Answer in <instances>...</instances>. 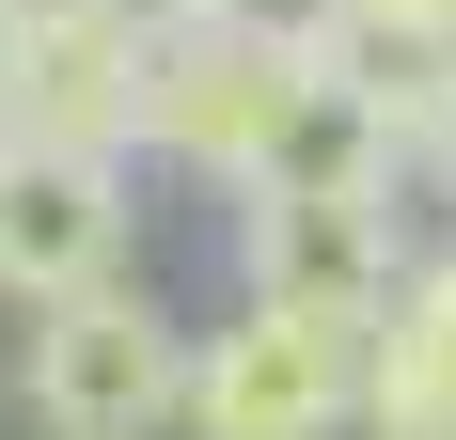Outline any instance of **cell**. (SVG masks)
<instances>
[{
  "label": "cell",
  "mask_w": 456,
  "mask_h": 440,
  "mask_svg": "<svg viewBox=\"0 0 456 440\" xmlns=\"http://www.w3.org/2000/svg\"><path fill=\"white\" fill-rule=\"evenodd\" d=\"M410 267H425V236H410L394 189H236V283L252 299H299V314L378 330V299Z\"/></svg>",
  "instance_id": "5"
},
{
  "label": "cell",
  "mask_w": 456,
  "mask_h": 440,
  "mask_svg": "<svg viewBox=\"0 0 456 440\" xmlns=\"http://www.w3.org/2000/svg\"><path fill=\"white\" fill-rule=\"evenodd\" d=\"M410 189H441V205H456V94H425V126H410Z\"/></svg>",
  "instance_id": "10"
},
{
  "label": "cell",
  "mask_w": 456,
  "mask_h": 440,
  "mask_svg": "<svg viewBox=\"0 0 456 440\" xmlns=\"http://www.w3.org/2000/svg\"><path fill=\"white\" fill-rule=\"evenodd\" d=\"M315 63H330V47H268V32H236V16L174 32V47H158V94H142V158L236 205V189L268 174V142H283V110H299Z\"/></svg>",
  "instance_id": "3"
},
{
  "label": "cell",
  "mask_w": 456,
  "mask_h": 440,
  "mask_svg": "<svg viewBox=\"0 0 456 440\" xmlns=\"http://www.w3.org/2000/svg\"><path fill=\"white\" fill-rule=\"evenodd\" d=\"M142 267V158H63V142H0V299H79Z\"/></svg>",
  "instance_id": "6"
},
{
  "label": "cell",
  "mask_w": 456,
  "mask_h": 440,
  "mask_svg": "<svg viewBox=\"0 0 456 440\" xmlns=\"http://www.w3.org/2000/svg\"><path fill=\"white\" fill-rule=\"evenodd\" d=\"M110 16H126V32H158V47H174V32H205L221 0H110Z\"/></svg>",
  "instance_id": "11"
},
{
  "label": "cell",
  "mask_w": 456,
  "mask_h": 440,
  "mask_svg": "<svg viewBox=\"0 0 456 440\" xmlns=\"http://www.w3.org/2000/svg\"><path fill=\"white\" fill-rule=\"evenodd\" d=\"M189 440H362V330L236 283L189 330Z\"/></svg>",
  "instance_id": "2"
},
{
  "label": "cell",
  "mask_w": 456,
  "mask_h": 440,
  "mask_svg": "<svg viewBox=\"0 0 456 440\" xmlns=\"http://www.w3.org/2000/svg\"><path fill=\"white\" fill-rule=\"evenodd\" d=\"M142 94H158V32H126L110 0H16V47H0V142L142 158Z\"/></svg>",
  "instance_id": "4"
},
{
  "label": "cell",
  "mask_w": 456,
  "mask_h": 440,
  "mask_svg": "<svg viewBox=\"0 0 456 440\" xmlns=\"http://www.w3.org/2000/svg\"><path fill=\"white\" fill-rule=\"evenodd\" d=\"M252 189H410V110H394L378 79H346V63H315Z\"/></svg>",
  "instance_id": "8"
},
{
  "label": "cell",
  "mask_w": 456,
  "mask_h": 440,
  "mask_svg": "<svg viewBox=\"0 0 456 440\" xmlns=\"http://www.w3.org/2000/svg\"><path fill=\"white\" fill-rule=\"evenodd\" d=\"M236 32H268V47H330V16H346V0H221Z\"/></svg>",
  "instance_id": "9"
},
{
  "label": "cell",
  "mask_w": 456,
  "mask_h": 440,
  "mask_svg": "<svg viewBox=\"0 0 456 440\" xmlns=\"http://www.w3.org/2000/svg\"><path fill=\"white\" fill-rule=\"evenodd\" d=\"M0 47H16V0H0Z\"/></svg>",
  "instance_id": "12"
},
{
  "label": "cell",
  "mask_w": 456,
  "mask_h": 440,
  "mask_svg": "<svg viewBox=\"0 0 456 440\" xmlns=\"http://www.w3.org/2000/svg\"><path fill=\"white\" fill-rule=\"evenodd\" d=\"M16 409L47 440H189V314L142 267L126 283H79V299H32Z\"/></svg>",
  "instance_id": "1"
},
{
  "label": "cell",
  "mask_w": 456,
  "mask_h": 440,
  "mask_svg": "<svg viewBox=\"0 0 456 440\" xmlns=\"http://www.w3.org/2000/svg\"><path fill=\"white\" fill-rule=\"evenodd\" d=\"M362 440H456V236L362 330Z\"/></svg>",
  "instance_id": "7"
}]
</instances>
